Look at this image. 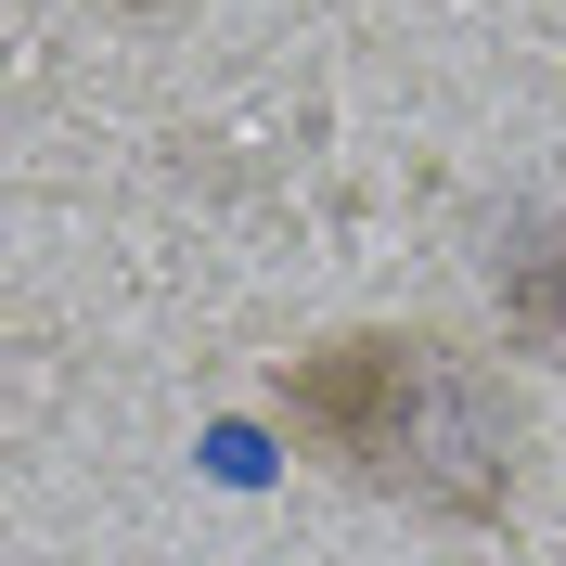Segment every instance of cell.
I'll use <instances>...</instances> for the list:
<instances>
[{
  "label": "cell",
  "mask_w": 566,
  "mask_h": 566,
  "mask_svg": "<svg viewBox=\"0 0 566 566\" xmlns=\"http://www.w3.org/2000/svg\"><path fill=\"white\" fill-rule=\"evenodd\" d=\"M283 424L360 490H399L424 515H490L515 490V399L438 335H335L271 374Z\"/></svg>",
  "instance_id": "6da1fadb"
}]
</instances>
